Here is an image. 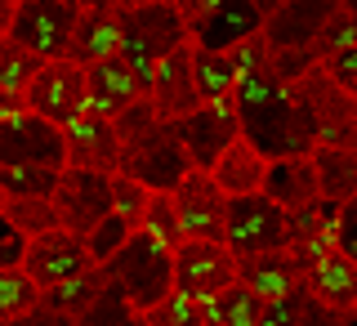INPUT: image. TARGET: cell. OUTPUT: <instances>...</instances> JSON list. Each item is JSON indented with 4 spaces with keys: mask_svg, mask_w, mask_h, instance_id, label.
<instances>
[{
    "mask_svg": "<svg viewBox=\"0 0 357 326\" xmlns=\"http://www.w3.org/2000/svg\"><path fill=\"white\" fill-rule=\"evenodd\" d=\"M237 282V255L223 242H178L170 251V290L183 299H210Z\"/></svg>",
    "mask_w": 357,
    "mask_h": 326,
    "instance_id": "6",
    "label": "cell"
},
{
    "mask_svg": "<svg viewBox=\"0 0 357 326\" xmlns=\"http://www.w3.org/2000/svg\"><path fill=\"white\" fill-rule=\"evenodd\" d=\"M130 326H139V318H134V322H130Z\"/></svg>",
    "mask_w": 357,
    "mask_h": 326,
    "instance_id": "53",
    "label": "cell"
},
{
    "mask_svg": "<svg viewBox=\"0 0 357 326\" xmlns=\"http://www.w3.org/2000/svg\"><path fill=\"white\" fill-rule=\"evenodd\" d=\"M107 286V273L103 268H85L81 277H72V282H63V286H50V290H40V309H50V313H63V318H81V313L94 304V295Z\"/></svg>",
    "mask_w": 357,
    "mask_h": 326,
    "instance_id": "26",
    "label": "cell"
},
{
    "mask_svg": "<svg viewBox=\"0 0 357 326\" xmlns=\"http://www.w3.org/2000/svg\"><path fill=\"white\" fill-rule=\"evenodd\" d=\"M112 175H94V170H63L59 184H54V215H59V228L72 232V237H85L98 219L112 215Z\"/></svg>",
    "mask_w": 357,
    "mask_h": 326,
    "instance_id": "11",
    "label": "cell"
},
{
    "mask_svg": "<svg viewBox=\"0 0 357 326\" xmlns=\"http://www.w3.org/2000/svg\"><path fill=\"white\" fill-rule=\"evenodd\" d=\"M0 165H40L63 170V130L50 121L18 112L0 126Z\"/></svg>",
    "mask_w": 357,
    "mask_h": 326,
    "instance_id": "14",
    "label": "cell"
},
{
    "mask_svg": "<svg viewBox=\"0 0 357 326\" xmlns=\"http://www.w3.org/2000/svg\"><path fill=\"white\" fill-rule=\"evenodd\" d=\"M259 193L273 201V206H282L286 215L299 210V206H308V201H317V175H312V161L308 156H277V161H268Z\"/></svg>",
    "mask_w": 357,
    "mask_h": 326,
    "instance_id": "23",
    "label": "cell"
},
{
    "mask_svg": "<svg viewBox=\"0 0 357 326\" xmlns=\"http://www.w3.org/2000/svg\"><path fill=\"white\" fill-rule=\"evenodd\" d=\"M170 201L183 242H223V193L210 184V175L188 170L183 184L170 193Z\"/></svg>",
    "mask_w": 357,
    "mask_h": 326,
    "instance_id": "15",
    "label": "cell"
},
{
    "mask_svg": "<svg viewBox=\"0 0 357 326\" xmlns=\"http://www.w3.org/2000/svg\"><path fill=\"white\" fill-rule=\"evenodd\" d=\"M250 5H255V9H259V14L268 18V14H277V9H282L286 0H250Z\"/></svg>",
    "mask_w": 357,
    "mask_h": 326,
    "instance_id": "48",
    "label": "cell"
},
{
    "mask_svg": "<svg viewBox=\"0 0 357 326\" xmlns=\"http://www.w3.org/2000/svg\"><path fill=\"white\" fill-rule=\"evenodd\" d=\"M14 0H0V36H9V22H14Z\"/></svg>",
    "mask_w": 357,
    "mask_h": 326,
    "instance_id": "47",
    "label": "cell"
},
{
    "mask_svg": "<svg viewBox=\"0 0 357 326\" xmlns=\"http://www.w3.org/2000/svg\"><path fill=\"white\" fill-rule=\"evenodd\" d=\"M201 322L206 326H255V318H259V299L250 295L245 286L232 282L228 290H219V295H210V299H201Z\"/></svg>",
    "mask_w": 357,
    "mask_h": 326,
    "instance_id": "27",
    "label": "cell"
},
{
    "mask_svg": "<svg viewBox=\"0 0 357 326\" xmlns=\"http://www.w3.org/2000/svg\"><path fill=\"white\" fill-rule=\"evenodd\" d=\"M317 67L326 72L331 85H340L344 94H357V45H349V50H335L331 59H321Z\"/></svg>",
    "mask_w": 357,
    "mask_h": 326,
    "instance_id": "40",
    "label": "cell"
},
{
    "mask_svg": "<svg viewBox=\"0 0 357 326\" xmlns=\"http://www.w3.org/2000/svg\"><path fill=\"white\" fill-rule=\"evenodd\" d=\"M36 67H40L36 54H27L22 45H14L9 36H0V89H18V94H22V85L36 76Z\"/></svg>",
    "mask_w": 357,
    "mask_h": 326,
    "instance_id": "36",
    "label": "cell"
},
{
    "mask_svg": "<svg viewBox=\"0 0 357 326\" xmlns=\"http://www.w3.org/2000/svg\"><path fill=\"white\" fill-rule=\"evenodd\" d=\"M139 326H206V322H201L197 299H183V295L170 290L161 304H152L148 313H139Z\"/></svg>",
    "mask_w": 357,
    "mask_h": 326,
    "instance_id": "38",
    "label": "cell"
},
{
    "mask_svg": "<svg viewBox=\"0 0 357 326\" xmlns=\"http://www.w3.org/2000/svg\"><path fill=\"white\" fill-rule=\"evenodd\" d=\"M9 326H76L72 318H63V313H50V309H31V313H22L18 322H9Z\"/></svg>",
    "mask_w": 357,
    "mask_h": 326,
    "instance_id": "45",
    "label": "cell"
},
{
    "mask_svg": "<svg viewBox=\"0 0 357 326\" xmlns=\"http://www.w3.org/2000/svg\"><path fill=\"white\" fill-rule=\"evenodd\" d=\"M295 103L304 108L312 126V148H353L357 143V103L340 85L326 81L321 67H308L295 85H290Z\"/></svg>",
    "mask_w": 357,
    "mask_h": 326,
    "instance_id": "4",
    "label": "cell"
},
{
    "mask_svg": "<svg viewBox=\"0 0 357 326\" xmlns=\"http://www.w3.org/2000/svg\"><path fill=\"white\" fill-rule=\"evenodd\" d=\"M232 63L228 54H215V50H197L192 45V85H197V98L201 103H215V98H232Z\"/></svg>",
    "mask_w": 357,
    "mask_h": 326,
    "instance_id": "28",
    "label": "cell"
},
{
    "mask_svg": "<svg viewBox=\"0 0 357 326\" xmlns=\"http://www.w3.org/2000/svg\"><path fill=\"white\" fill-rule=\"evenodd\" d=\"M148 98H152L156 117H161L165 126H170V121H178V117H188L192 108H201L197 85H192V40L178 45V50H170L161 63L152 67V76H148Z\"/></svg>",
    "mask_w": 357,
    "mask_h": 326,
    "instance_id": "16",
    "label": "cell"
},
{
    "mask_svg": "<svg viewBox=\"0 0 357 326\" xmlns=\"http://www.w3.org/2000/svg\"><path fill=\"white\" fill-rule=\"evenodd\" d=\"M237 286H245L259 304L304 295V277H299V268H295V260H290L286 251H268V255H245V260H237Z\"/></svg>",
    "mask_w": 357,
    "mask_h": 326,
    "instance_id": "18",
    "label": "cell"
},
{
    "mask_svg": "<svg viewBox=\"0 0 357 326\" xmlns=\"http://www.w3.org/2000/svg\"><path fill=\"white\" fill-rule=\"evenodd\" d=\"M14 5H27V0H14Z\"/></svg>",
    "mask_w": 357,
    "mask_h": 326,
    "instance_id": "52",
    "label": "cell"
},
{
    "mask_svg": "<svg viewBox=\"0 0 357 326\" xmlns=\"http://www.w3.org/2000/svg\"><path fill=\"white\" fill-rule=\"evenodd\" d=\"M22 108L63 130L67 121H76L85 112V67H76L72 59L40 63L36 76L22 85Z\"/></svg>",
    "mask_w": 357,
    "mask_h": 326,
    "instance_id": "7",
    "label": "cell"
},
{
    "mask_svg": "<svg viewBox=\"0 0 357 326\" xmlns=\"http://www.w3.org/2000/svg\"><path fill=\"white\" fill-rule=\"evenodd\" d=\"M223 246L237 260L245 255H268L290 246V219L282 206H273L264 193L250 197H228L223 201Z\"/></svg>",
    "mask_w": 357,
    "mask_h": 326,
    "instance_id": "5",
    "label": "cell"
},
{
    "mask_svg": "<svg viewBox=\"0 0 357 326\" xmlns=\"http://www.w3.org/2000/svg\"><path fill=\"white\" fill-rule=\"evenodd\" d=\"M178 148H183L188 165H192L197 175H210V165H215V156L228 148V143H237V112H232V98H215V103H201L192 108L188 117L170 121Z\"/></svg>",
    "mask_w": 357,
    "mask_h": 326,
    "instance_id": "9",
    "label": "cell"
},
{
    "mask_svg": "<svg viewBox=\"0 0 357 326\" xmlns=\"http://www.w3.org/2000/svg\"><path fill=\"white\" fill-rule=\"evenodd\" d=\"M5 201H9V197H5V193H0V210H5Z\"/></svg>",
    "mask_w": 357,
    "mask_h": 326,
    "instance_id": "51",
    "label": "cell"
},
{
    "mask_svg": "<svg viewBox=\"0 0 357 326\" xmlns=\"http://www.w3.org/2000/svg\"><path fill=\"white\" fill-rule=\"evenodd\" d=\"M228 63H232V76L268 72V45H264V36H250V40L232 45V50H228Z\"/></svg>",
    "mask_w": 357,
    "mask_h": 326,
    "instance_id": "41",
    "label": "cell"
},
{
    "mask_svg": "<svg viewBox=\"0 0 357 326\" xmlns=\"http://www.w3.org/2000/svg\"><path fill=\"white\" fill-rule=\"evenodd\" d=\"M116 14H126V9H139V5H152V0H107Z\"/></svg>",
    "mask_w": 357,
    "mask_h": 326,
    "instance_id": "49",
    "label": "cell"
},
{
    "mask_svg": "<svg viewBox=\"0 0 357 326\" xmlns=\"http://www.w3.org/2000/svg\"><path fill=\"white\" fill-rule=\"evenodd\" d=\"M335 9H340V0H286L277 14L264 18L259 36L268 50H308Z\"/></svg>",
    "mask_w": 357,
    "mask_h": 326,
    "instance_id": "17",
    "label": "cell"
},
{
    "mask_svg": "<svg viewBox=\"0 0 357 326\" xmlns=\"http://www.w3.org/2000/svg\"><path fill=\"white\" fill-rule=\"evenodd\" d=\"M40 304V290L22 268H0V326L18 322L22 313H31Z\"/></svg>",
    "mask_w": 357,
    "mask_h": 326,
    "instance_id": "30",
    "label": "cell"
},
{
    "mask_svg": "<svg viewBox=\"0 0 357 326\" xmlns=\"http://www.w3.org/2000/svg\"><path fill=\"white\" fill-rule=\"evenodd\" d=\"M134 232H148L152 242H161L165 251H174L178 242V219H174V201H170V193H152L148 197V206H143V219H139V228Z\"/></svg>",
    "mask_w": 357,
    "mask_h": 326,
    "instance_id": "32",
    "label": "cell"
},
{
    "mask_svg": "<svg viewBox=\"0 0 357 326\" xmlns=\"http://www.w3.org/2000/svg\"><path fill=\"white\" fill-rule=\"evenodd\" d=\"M18 268L36 282V290H50V286H63V282H72V277H81L85 268H94V264H89L81 237L54 228V232H40V237H31L22 246Z\"/></svg>",
    "mask_w": 357,
    "mask_h": 326,
    "instance_id": "12",
    "label": "cell"
},
{
    "mask_svg": "<svg viewBox=\"0 0 357 326\" xmlns=\"http://www.w3.org/2000/svg\"><path fill=\"white\" fill-rule=\"evenodd\" d=\"M63 170H40V165H0V193L5 197H54Z\"/></svg>",
    "mask_w": 357,
    "mask_h": 326,
    "instance_id": "31",
    "label": "cell"
},
{
    "mask_svg": "<svg viewBox=\"0 0 357 326\" xmlns=\"http://www.w3.org/2000/svg\"><path fill=\"white\" fill-rule=\"evenodd\" d=\"M0 215H5V223L18 232L22 242H31V237H40V232L59 228V215H54L50 197H9Z\"/></svg>",
    "mask_w": 357,
    "mask_h": 326,
    "instance_id": "29",
    "label": "cell"
},
{
    "mask_svg": "<svg viewBox=\"0 0 357 326\" xmlns=\"http://www.w3.org/2000/svg\"><path fill=\"white\" fill-rule=\"evenodd\" d=\"M134 322V309L126 304V295H121L116 286H103L94 295V304H89L81 318H76V326H130Z\"/></svg>",
    "mask_w": 357,
    "mask_h": 326,
    "instance_id": "34",
    "label": "cell"
},
{
    "mask_svg": "<svg viewBox=\"0 0 357 326\" xmlns=\"http://www.w3.org/2000/svg\"><path fill=\"white\" fill-rule=\"evenodd\" d=\"M299 304H304V295H295V299H273V304L259 309L255 326H299Z\"/></svg>",
    "mask_w": 357,
    "mask_h": 326,
    "instance_id": "42",
    "label": "cell"
},
{
    "mask_svg": "<svg viewBox=\"0 0 357 326\" xmlns=\"http://www.w3.org/2000/svg\"><path fill=\"white\" fill-rule=\"evenodd\" d=\"M126 237H130V228L126 223H121L116 215H107V219H98L94 228L85 232V255H89V264H107L112 255L121 251V246H126Z\"/></svg>",
    "mask_w": 357,
    "mask_h": 326,
    "instance_id": "39",
    "label": "cell"
},
{
    "mask_svg": "<svg viewBox=\"0 0 357 326\" xmlns=\"http://www.w3.org/2000/svg\"><path fill=\"white\" fill-rule=\"evenodd\" d=\"M188 170H192V165H188L183 148H178L174 130L161 121V126H152L139 143H130V148L121 152V170L116 175L134 179V184L148 188V193H174Z\"/></svg>",
    "mask_w": 357,
    "mask_h": 326,
    "instance_id": "8",
    "label": "cell"
},
{
    "mask_svg": "<svg viewBox=\"0 0 357 326\" xmlns=\"http://www.w3.org/2000/svg\"><path fill=\"white\" fill-rule=\"evenodd\" d=\"M152 126H161V117H156V108H152V98H148V94H139L134 103H126V108L116 112V117H112V134H116L121 152H126L130 143H139Z\"/></svg>",
    "mask_w": 357,
    "mask_h": 326,
    "instance_id": "33",
    "label": "cell"
},
{
    "mask_svg": "<svg viewBox=\"0 0 357 326\" xmlns=\"http://www.w3.org/2000/svg\"><path fill=\"white\" fill-rule=\"evenodd\" d=\"M121 50V14L107 5L98 9H81L76 14V27H72V45H67V59L76 67H89V63H103Z\"/></svg>",
    "mask_w": 357,
    "mask_h": 326,
    "instance_id": "21",
    "label": "cell"
},
{
    "mask_svg": "<svg viewBox=\"0 0 357 326\" xmlns=\"http://www.w3.org/2000/svg\"><path fill=\"white\" fill-rule=\"evenodd\" d=\"M22 242L14 228L5 223V215H0V268H18V260H22Z\"/></svg>",
    "mask_w": 357,
    "mask_h": 326,
    "instance_id": "44",
    "label": "cell"
},
{
    "mask_svg": "<svg viewBox=\"0 0 357 326\" xmlns=\"http://www.w3.org/2000/svg\"><path fill=\"white\" fill-rule=\"evenodd\" d=\"M139 94H148L139 81H134V72L126 63H121V54H112L103 63H89L85 67V108L98 112V117H116L126 103H134Z\"/></svg>",
    "mask_w": 357,
    "mask_h": 326,
    "instance_id": "20",
    "label": "cell"
},
{
    "mask_svg": "<svg viewBox=\"0 0 357 326\" xmlns=\"http://www.w3.org/2000/svg\"><path fill=\"white\" fill-rule=\"evenodd\" d=\"M18 112H27L22 108V94L18 89H0V126H5L9 117H18Z\"/></svg>",
    "mask_w": 357,
    "mask_h": 326,
    "instance_id": "46",
    "label": "cell"
},
{
    "mask_svg": "<svg viewBox=\"0 0 357 326\" xmlns=\"http://www.w3.org/2000/svg\"><path fill=\"white\" fill-rule=\"evenodd\" d=\"M264 170H268V161L245 139H237V143H228V148L215 156V165H210V184L223 193V201H228V197H250V193H259Z\"/></svg>",
    "mask_w": 357,
    "mask_h": 326,
    "instance_id": "24",
    "label": "cell"
},
{
    "mask_svg": "<svg viewBox=\"0 0 357 326\" xmlns=\"http://www.w3.org/2000/svg\"><path fill=\"white\" fill-rule=\"evenodd\" d=\"M76 14L67 0H27V5L14 9V22H9V40L22 45L27 54H36L40 63L50 59H67V45H72V27Z\"/></svg>",
    "mask_w": 357,
    "mask_h": 326,
    "instance_id": "10",
    "label": "cell"
},
{
    "mask_svg": "<svg viewBox=\"0 0 357 326\" xmlns=\"http://www.w3.org/2000/svg\"><path fill=\"white\" fill-rule=\"evenodd\" d=\"M259 27H264V14L250 5V0H215V9H210V14L197 22L192 45H197V50L228 54L232 45L259 36Z\"/></svg>",
    "mask_w": 357,
    "mask_h": 326,
    "instance_id": "19",
    "label": "cell"
},
{
    "mask_svg": "<svg viewBox=\"0 0 357 326\" xmlns=\"http://www.w3.org/2000/svg\"><path fill=\"white\" fill-rule=\"evenodd\" d=\"M232 112H237V134L264 161L312 152V126L304 108L295 103L290 85H282L273 72L237 76L232 81Z\"/></svg>",
    "mask_w": 357,
    "mask_h": 326,
    "instance_id": "1",
    "label": "cell"
},
{
    "mask_svg": "<svg viewBox=\"0 0 357 326\" xmlns=\"http://www.w3.org/2000/svg\"><path fill=\"white\" fill-rule=\"evenodd\" d=\"M178 45H188V27L178 22L170 0H152V5H139V9L121 14V50L116 54L143 89H148L152 67L170 50H178Z\"/></svg>",
    "mask_w": 357,
    "mask_h": 326,
    "instance_id": "2",
    "label": "cell"
},
{
    "mask_svg": "<svg viewBox=\"0 0 357 326\" xmlns=\"http://www.w3.org/2000/svg\"><path fill=\"white\" fill-rule=\"evenodd\" d=\"M98 268H103L107 282L126 295L134 318L170 295V251H165L161 242H152L148 232H130L126 246H121L107 264H98Z\"/></svg>",
    "mask_w": 357,
    "mask_h": 326,
    "instance_id": "3",
    "label": "cell"
},
{
    "mask_svg": "<svg viewBox=\"0 0 357 326\" xmlns=\"http://www.w3.org/2000/svg\"><path fill=\"white\" fill-rule=\"evenodd\" d=\"M63 170H94V175L121 170V143L107 117L85 108L76 121L63 126Z\"/></svg>",
    "mask_w": 357,
    "mask_h": 326,
    "instance_id": "13",
    "label": "cell"
},
{
    "mask_svg": "<svg viewBox=\"0 0 357 326\" xmlns=\"http://www.w3.org/2000/svg\"><path fill=\"white\" fill-rule=\"evenodd\" d=\"M107 188H112V215H116L126 228L134 232L139 228V219H143V206H148V188H139L134 179H126V175H112L107 179Z\"/></svg>",
    "mask_w": 357,
    "mask_h": 326,
    "instance_id": "35",
    "label": "cell"
},
{
    "mask_svg": "<svg viewBox=\"0 0 357 326\" xmlns=\"http://www.w3.org/2000/svg\"><path fill=\"white\" fill-rule=\"evenodd\" d=\"M299 326H353V313L321 309L317 299H308V295H304V304H299Z\"/></svg>",
    "mask_w": 357,
    "mask_h": 326,
    "instance_id": "43",
    "label": "cell"
},
{
    "mask_svg": "<svg viewBox=\"0 0 357 326\" xmlns=\"http://www.w3.org/2000/svg\"><path fill=\"white\" fill-rule=\"evenodd\" d=\"M67 5H72V9H98V5H107V0H67ZM112 9V5H107Z\"/></svg>",
    "mask_w": 357,
    "mask_h": 326,
    "instance_id": "50",
    "label": "cell"
},
{
    "mask_svg": "<svg viewBox=\"0 0 357 326\" xmlns=\"http://www.w3.org/2000/svg\"><path fill=\"white\" fill-rule=\"evenodd\" d=\"M349 45H357V14H349V9H335L331 14V22L317 31V40L308 45L312 50V59H331L335 50H349Z\"/></svg>",
    "mask_w": 357,
    "mask_h": 326,
    "instance_id": "37",
    "label": "cell"
},
{
    "mask_svg": "<svg viewBox=\"0 0 357 326\" xmlns=\"http://www.w3.org/2000/svg\"><path fill=\"white\" fill-rule=\"evenodd\" d=\"M312 175H317V197L321 201H344L357 197V148H312L308 152Z\"/></svg>",
    "mask_w": 357,
    "mask_h": 326,
    "instance_id": "25",
    "label": "cell"
},
{
    "mask_svg": "<svg viewBox=\"0 0 357 326\" xmlns=\"http://www.w3.org/2000/svg\"><path fill=\"white\" fill-rule=\"evenodd\" d=\"M304 295L317 299L321 309L353 313V304H357V264L344 260L340 251L321 255V260L304 273Z\"/></svg>",
    "mask_w": 357,
    "mask_h": 326,
    "instance_id": "22",
    "label": "cell"
}]
</instances>
